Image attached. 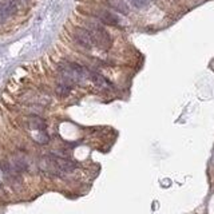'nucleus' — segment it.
I'll return each mask as SVG.
<instances>
[{
    "label": "nucleus",
    "mask_w": 214,
    "mask_h": 214,
    "mask_svg": "<svg viewBox=\"0 0 214 214\" xmlns=\"http://www.w3.org/2000/svg\"><path fill=\"white\" fill-rule=\"evenodd\" d=\"M71 88H72V87H70V86L64 85V83L58 82V85H56V88H55V91H56V95H58V97H60V98H66L67 95L70 94Z\"/></svg>",
    "instance_id": "nucleus-8"
},
{
    "label": "nucleus",
    "mask_w": 214,
    "mask_h": 214,
    "mask_svg": "<svg viewBox=\"0 0 214 214\" xmlns=\"http://www.w3.org/2000/svg\"><path fill=\"white\" fill-rule=\"evenodd\" d=\"M90 78H91V80L98 86L99 88H102V90H111L113 88V85H111L103 75H101V74L91 72V71H90Z\"/></svg>",
    "instance_id": "nucleus-5"
},
{
    "label": "nucleus",
    "mask_w": 214,
    "mask_h": 214,
    "mask_svg": "<svg viewBox=\"0 0 214 214\" xmlns=\"http://www.w3.org/2000/svg\"><path fill=\"white\" fill-rule=\"evenodd\" d=\"M28 126H30L31 130H35V131H44L46 130L44 120L39 117H30L28 118Z\"/></svg>",
    "instance_id": "nucleus-7"
},
{
    "label": "nucleus",
    "mask_w": 214,
    "mask_h": 214,
    "mask_svg": "<svg viewBox=\"0 0 214 214\" xmlns=\"http://www.w3.org/2000/svg\"><path fill=\"white\" fill-rule=\"evenodd\" d=\"M130 3L136 8H143L149 4V0H130Z\"/></svg>",
    "instance_id": "nucleus-9"
},
{
    "label": "nucleus",
    "mask_w": 214,
    "mask_h": 214,
    "mask_svg": "<svg viewBox=\"0 0 214 214\" xmlns=\"http://www.w3.org/2000/svg\"><path fill=\"white\" fill-rule=\"evenodd\" d=\"M86 28L92 35L94 44L101 50H108L111 47V36L104 30L103 23H101L98 19H90L86 21Z\"/></svg>",
    "instance_id": "nucleus-2"
},
{
    "label": "nucleus",
    "mask_w": 214,
    "mask_h": 214,
    "mask_svg": "<svg viewBox=\"0 0 214 214\" xmlns=\"http://www.w3.org/2000/svg\"><path fill=\"white\" fill-rule=\"evenodd\" d=\"M107 4L113 8L114 11L119 12V14H123V15H127L130 12V8H129V4L125 2V0H107Z\"/></svg>",
    "instance_id": "nucleus-6"
},
{
    "label": "nucleus",
    "mask_w": 214,
    "mask_h": 214,
    "mask_svg": "<svg viewBox=\"0 0 214 214\" xmlns=\"http://www.w3.org/2000/svg\"><path fill=\"white\" fill-rule=\"evenodd\" d=\"M40 169L50 175H64L67 173H71L75 170L76 163L74 161L66 159V158L55 157V155H46L40 159L39 163Z\"/></svg>",
    "instance_id": "nucleus-1"
},
{
    "label": "nucleus",
    "mask_w": 214,
    "mask_h": 214,
    "mask_svg": "<svg viewBox=\"0 0 214 214\" xmlns=\"http://www.w3.org/2000/svg\"><path fill=\"white\" fill-rule=\"evenodd\" d=\"M74 40L76 42L78 46L86 50H90L95 46L91 32L87 28H80V27H78V28L74 30Z\"/></svg>",
    "instance_id": "nucleus-3"
},
{
    "label": "nucleus",
    "mask_w": 214,
    "mask_h": 214,
    "mask_svg": "<svg viewBox=\"0 0 214 214\" xmlns=\"http://www.w3.org/2000/svg\"><path fill=\"white\" fill-rule=\"evenodd\" d=\"M92 15H94L95 19H98L103 24H107V26H119L120 23L118 15L106 10V8H95L92 11Z\"/></svg>",
    "instance_id": "nucleus-4"
}]
</instances>
